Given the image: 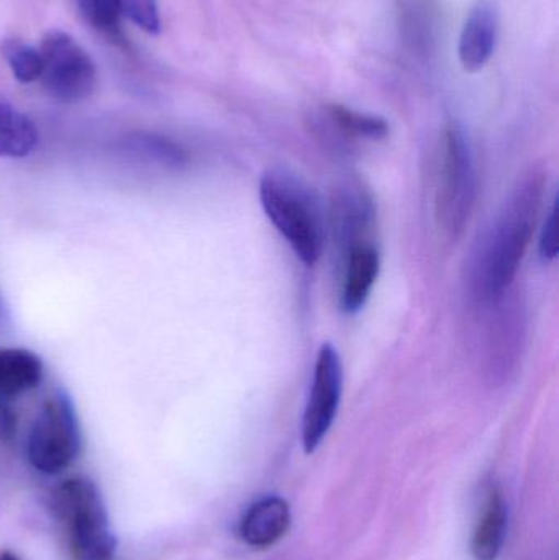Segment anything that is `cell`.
Masks as SVG:
<instances>
[{
    "label": "cell",
    "mask_w": 559,
    "mask_h": 560,
    "mask_svg": "<svg viewBox=\"0 0 559 560\" xmlns=\"http://www.w3.org/2000/svg\"><path fill=\"white\" fill-rule=\"evenodd\" d=\"M544 187L541 174L525 177L476 243L468 269V292L479 308L496 305L511 293L534 236Z\"/></svg>",
    "instance_id": "cell-1"
},
{
    "label": "cell",
    "mask_w": 559,
    "mask_h": 560,
    "mask_svg": "<svg viewBox=\"0 0 559 560\" xmlns=\"http://www.w3.org/2000/svg\"><path fill=\"white\" fill-rule=\"evenodd\" d=\"M259 199L269 222L305 266H314L324 248V220L311 190L282 171H269L259 183Z\"/></svg>",
    "instance_id": "cell-2"
},
{
    "label": "cell",
    "mask_w": 559,
    "mask_h": 560,
    "mask_svg": "<svg viewBox=\"0 0 559 560\" xmlns=\"http://www.w3.org/2000/svg\"><path fill=\"white\" fill-rule=\"evenodd\" d=\"M51 510L65 529L75 560H114L117 538L98 487L88 477H72L56 487Z\"/></svg>",
    "instance_id": "cell-3"
},
{
    "label": "cell",
    "mask_w": 559,
    "mask_h": 560,
    "mask_svg": "<svg viewBox=\"0 0 559 560\" xmlns=\"http://www.w3.org/2000/svg\"><path fill=\"white\" fill-rule=\"evenodd\" d=\"M478 196L475 158L465 130L458 124L446 127L442 141L439 183H436V220L450 238H456L471 219Z\"/></svg>",
    "instance_id": "cell-4"
},
{
    "label": "cell",
    "mask_w": 559,
    "mask_h": 560,
    "mask_svg": "<svg viewBox=\"0 0 559 560\" xmlns=\"http://www.w3.org/2000/svg\"><path fill=\"white\" fill-rule=\"evenodd\" d=\"M82 447L78 410L68 392H53L39 408L26 441L30 464L45 476L68 469Z\"/></svg>",
    "instance_id": "cell-5"
},
{
    "label": "cell",
    "mask_w": 559,
    "mask_h": 560,
    "mask_svg": "<svg viewBox=\"0 0 559 560\" xmlns=\"http://www.w3.org/2000/svg\"><path fill=\"white\" fill-rule=\"evenodd\" d=\"M38 49L42 56L38 81L49 97L62 104H78L91 97L97 85V68L71 35L49 30Z\"/></svg>",
    "instance_id": "cell-6"
},
{
    "label": "cell",
    "mask_w": 559,
    "mask_h": 560,
    "mask_svg": "<svg viewBox=\"0 0 559 560\" xmlns=\"http://www.w3.org/2000/svg\"><path fill=\"white\" fill-rule=\"evenodd\" d=\"M343 395V364L337 349L325 342L315 359L311 392L302 415L301 440L305 454L315 453L334 427Z\"/></svg>",
    "instance_id": "cell-7"
},
{
    "label": "cell",
    "mask_w": 559,
    "mask_h": 560,
    "mask_svg": "<svg viewBox=\"0 0 559 560\" xmlns=\"http://www.w3.org/2000/svg\"><path fill=\"white\" fill-rule=\"evenodd\" d=\"M380 271V252L370 240L341 252L340 306L345 313L351 315L366 305Z\"/></svg>",
    "instance_id": "cell-8"
},
{
    "label": "cell",
    "mask_w": 559,
    "mask_h": 560,
    "mask_svg": "<svg viewBox=\"0 0 559 560\" xmlns=\"http://www.w3.org/2000/svg\"><path fill=\"white\" fill-rule=\"evenodd\" d=\"M499 38L498 7L491 0H479L466 16L459 35L458 56L463 69L478 72L494 55Z\"/></svg>",
    "instance_id": "cell-9"
},
{
    "label": "cell",
    "mask_w": 559,
    "mask_h": 560,
    "mask_svg": "<svg viewBox=\"0 0 559 560\" xmlns=\"http://www.w3.org/2000/svg\"><path fill=\"white\" fill-rule=\"evenodd\" d=\"M292 515L288 500L265 497L253 503L238 526V535L253 549H268L278 545L291 528Z\"/></svg>",
    "instance_id": "cell-10"
},
{
    "label": "cell",
    "mask_w": 559,
    "mask_h": 560,
    "mask_svg": "<svg viewBox=\"0 0 559 560\" xmlns=\"http://www.w3.org/2000/svg\"><path fill=\"white\" fill-rule=\"evenodd\" d=\"M509 509L501 487H491L471 536L475 560H498L508 538Z\"/></svg>",
    "instance_id": "cell-11"
},
{
    "label": "cell",
    "mask_w": 559,
    "mask_h": 560,
    "mask_svg": "<svg viewBox=\"0 0 559 560\" xmlns=\"http://www.w3.org/2000/svg\"><path fill=\"white\" fill-rule=\"evenodd\" d=\"M43 378V361L22 348L0 349V398L19 397L32 390Z\"/></svg>",
    "instance_id": "cell-12"
},
{
    "label": "cell",
    "mask_w": 559,
    "mask_h": 560,
    "mask_svg": "<svg viewBox=\"0 0 559 560\" xmlns=\"http://www.w3.org/2000/svg\"><path fill=\"white\" fill-rule=\"evenodd\" d=\"M38 144L36 125L19 108L0 97V158L28 156Z\"/></svg>",
    "instance_id": "cell-13"
},
{
    "label": "cell",
    "mask_w": 559,
    "mask_h": 560,
    "mask_svg": "<svg viewBox=\"0 0 559 560\" xmlns=\"http://www.w3.org/2000/svg\"><path fill=\"white\" fill-rule=\"evenodd\" d=\"M328 120L347 138L354 140H383L389 133V125L377 115L363 114L345 105L334 104L327 108Z\"/></svg>",
    "instance_id": "cell-14"
},
{
    "label": "cell",
    "mask_w": 559,
    "mask_h": 560,
    "mask_svg": "<svg viewBox=\"0 0 559 560\" xmlns=\"http://www.w3.org/2000/svg\"><path fill=\"white\" fill-rule=\"evenodd\" d=\"M0 52L16 81L23 84L38 81L42 75V56L36 46L26 45L16 38H9L3 39Z\"/></svg>",
    "instance_id": "cell-15"
},
{
    "label": "cell",
    "mask_w": 559,
    "mask_h": 560,
    "mask_svg": "<svg viewBox=\"0 0 559 560\" xmlns=\"http://www.w3.org/2000/svg\"><path fill=\"white\" fill-rule=\"evenodd\" d=\"M79 10L85 22L110 36L112 39H121L120 19H121V0H75Z\"/></svg>",
    "instance_id": "cell-16"
},
{
    "label": "cell",
    "mask_w": 559,
    "mask_h": 560,
    "mask_svg": "<svg viewBox=\"0 0 559 560\" xmlns=\"http://www.w3.org/2000/svg\"><path fill=\"white\" fill-rule=\"evenodd\" d=\"M121 15L150 35L161 33V15L156 0H121Z\"/></svg>",
    "instance_id": "cell-17"
},
{
    "label": "cell",
    "mask_w": 559,
    "mask_h": 560,
    "mask_svg": "<svg viewBox=\"0 0 559 560\" xmlns=\"http://www.w3.org/2000/svg\"><path fill=\"white\" fill-rule=\"evenodd\" d=\"M538 253L544 261H554L558 256V202L554 200L550 212L545 219L544 229H541L540 240H538Z\"/></svg>",
    "instance_id": "cell-18"
},
{
    "label": "cell",
    "mask_w": 559,
    "mask_h": 560,
    "mask_svg": "<svg viewBox=\"0 0 559 560\" xmlns=\"http://www.w3.org/2000/svg\"><path fill=\"white\" fill-rule=\"evenodd\" d=\"M0 560H22L19 556L12 555V552L5 551L0 552Z\"/></svg>",
    "instance_id": "cell-19"
}]
</instances>
